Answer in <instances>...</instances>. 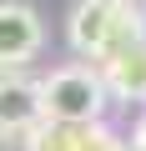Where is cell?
I'll use <instances>...</instances> for the list:
<instances>
[{"label":"cell","mask_w":146,"mask_h":151,"mask_svg":"<svg viewBox=\"0 0 146 151\" xmlns=\"http://www.w3.org/2000/svg\"><path fill=\"white\" fill-rule=\"evenodd\" d=\"M40 96H45V121L86 126V121H101L111 91H106L101 65H60L40 81Z\"/></svg>","instance_id":"6da1fadb"},{"label":"cell","mask_w":146,"mask_h":151,"mask_svg":"<svg viewBox=\"0 0 146 151\" xmlns=\"http://www.w3.org/2000/svg\"><path fill=\"white\" fill-rule=\"evenodd\" d=\"M121 5L126 0H76V10L65 20V35L81 55L91 60H106L111 40H116V25H121Z\"/></svg>","instance_id":"7a4b0ae2"},{"label":"cell","mask_w":146,"mask_h":151,"mask_svg":"<svg viewBox=\"0 0 146 151\" xmlns=\"http://www.w3.org/2000/svg\"><path fill=\"white\" fill-rule=\"evenodd\" d=\"M40 40H45V25L30 5L20 0H0V65L5 70H20L40 55Z\"/></svg>","instance_id":"3957f363"},{"label":"cell","mask_w":146,"mask_h":151,"mask_svg":"<svg viewBox=\"0 0 146 151\" xmlns=\"http://www.w3.org/2000/svg\"><path fill=\"white\" fill-rule=\"evenodd\" d=\"M25 151H131L121 136H111L101 121L65 126V121H40L25 131Z\"/></svg>","instance_id":"277c9868"},{"label":"cell","mask_w":146,"mask_h":151,"mask_svg":"<svg viewBox=\"0 0 146 151\" xmlns=\"http://www.w3.org/2000/svg\"><path fill=\"white\" fill-rule=\"evenodd\" d=\"M40 121H45L40 81L5 70V76H0V126H5V131H30V126H40Z\"/></svg>","instance_id":"5b68a950"},{"label":"cell","mask_w":146,"mask_h":151,"mask_svg":"<svg viewBox=\"0 0 146 151\" xmlns=\"http://www.w3.org/2000/svg\"><path fill=\"white\" fill-rule=\"evenodd\" d=\"M101 76H106V91H116L121 101H146V40L131 45L126 55L106 60Z\"/></svg>","instance_id":"8992f818"},{"label":"cell","mask_w":146,"mask_h":151,"mask_svg":"<svg viewBox=\"0 0 146 151\" xmlns=\"http://www.w3.org/2000/svg\"><path fill=\"white\" fill-rule=\"evenodd\" d=\"M0 151H15V131H5V126H0Z\"/></svg>","instance_id":"52a82bcc"},{"label":"cell","mask_w":146,"mask_h":151,"mask_svg":"<svg viewBox=\"0 0 146 151\" xmlns=\"http://www.w3.org/2000/svg\"><path fill=\"white\" fill-rule=\"evenodd\" d=\"M136 151H146V121H141V131H136Z\"/></svg>","instance_id":"ba28073f"},{"label":"cell","mask_w":146,"mask_h":151,"mask_svg":"<svg viewBox=\"0 0 146 151\" xmlns=\"http://www.w3.org/2000/svg\"><path fill=\"white\" fill-rule=\"evenodd\" d=\"M126 5H141V0H126Z\"/></svg>","instance_id":"9c48e42d"}]
</instances>
